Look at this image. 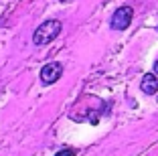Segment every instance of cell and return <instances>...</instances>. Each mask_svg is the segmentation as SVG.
<instances>
[{"instance_id": "277c9868", "label": "cell", "mask_w": 158, "mask_h": 156, "mask_svg": "<svg viewBox=\"0 0 158 156\" xmlns=\"http://www.w3.org/2000/svg\"><path fill=\"white\" fill-rule=\"evenodd\" d=\"M140 89H142L146 95H154V93H158V75L156 73H146L144 77H142Z\"/></svg>"}, {"instance_id": "6da1fadb", "label": "cell", "mask_w": 158, "mask_h": 156, "mask_svg": "<svg viewBox=\"0 0 158 156\" xmlns=\"http://www.w3.org/2000/svg\"><path fill=\"white\" fill-rule=\"evenodd\" d=\"M61 28H63V24H61L59 20H55V19L45 20V23H43L41 27H37V31L33 32V43L37 47L49 45L51 41H55V39L61 35Z\"/></svg>"}, {"instance_id": "52a82bcc", "label": "cell", "mask_w": 158, "mask_h": 156, "mask_svg": "<svg viewBox=\"0 0 158 156\" xmlns=\"http://www.w3.org/2000/svg\"><path fill=\"white\" fill-rule=\"evenodd\" d=\"M156 99H158V93H156Z\"/></svg>"}, {"instance_id": "3957f363", "label": "cell", "mask_w": 158, "mask_h": 156, "mask_svg": "<svg viewBox=\"0 0 158 156\" xmlns=\"http://www.w3.org/2000/svg\"><path fill=\"white\" fill-rule=\"evenodd\" d=\"M61 75H63V65L57 63V61H51V63H47L45 67L41 69V81L45 83V85L55 83Z\"/></svg>"}, {"instance_id": "7a4b0ae2", "label": "cell", "mask_w": 158, "mask_h": 156, "mask_svg": "<svg viewBox=\"0 0 158 156\" xmlns=\"http://www.w3.org/2000/svg\"><path fill=\"white\" fill-rule=\"evenodd\" d=\"M132 19H134V10H132V6H120V8L114 12L110 24H112L114 31H126V28L130 27Z\"/></svg>"}, {"instance_id": "8992f818", "label": "cell", "mask_w": 158, "mask_h": 156, "mask_svg": "<svg viewBox=\"0 0 158 156\" xmlns=\"http://www.w3.org/2000/svg\"><path fill=\"white\" fill-rule=\"evenodd\" d=\"M154 73L158 75V61H156V63H154Z\"/></svg>"}, {"instance_id": "5b68a950", "label": "cell", "mask_w": 158, "mask_h": 156, "mask_svg": "<svg viewBox=\"0 0 158 156\" xmlns=\"http://www.w3.org/2000/svg\"><path fill=\"white\" fill-rule=\"evenodd\" d=\"M77 154V150H73V148H63V150H59L55 156H75Z\"/></svg>"}]
</instances>
